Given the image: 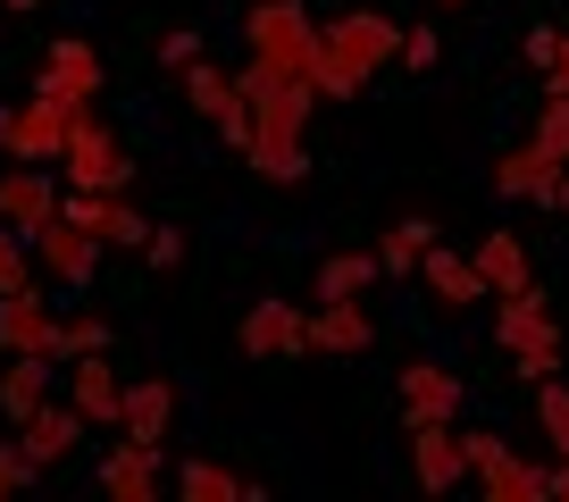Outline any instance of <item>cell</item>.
Masks as SVG:
<instances>
[{
	"instance_id": "1",
	"label": "cell",
	"mask_w": 569,
	"mask_h": 502,
	"mask_svg": "<svg viewBox=\"0 0 569 502\" xmlns=\"http://www.w3.org/2000/svg\"><path fill=\"white\" fill-rule=\"evenodd\" d=\"M386 59H402V26L386 9H343L336 26H319V92H336V101H360V84Z\"/></svg>"
},
{
	"instance_id": "2",
	"label": "cell",
	"mask_w": 569,
	"mask_h": 502,
	"mask_svg": "<svg viewBox=\"0 0 569 502\" xmlns=\"http://www.w3.org/2000/svg\"><path fill=\"white\" fill-rule=\"evenodd\" d=\"M243 42L260 68L293 76V84H319V18H310L302 0H260L243 18Z\"/></svg>"
},
{
	"instance_id": "3",
	"label": "cell",
	"mask_w": 569,
	"mask_h": 502,
	"mask_svg": "<svg viewBox=\"0 0 569 502\" xmlns=\"http://www.w3.org/2000/svg\"><path fill=\"white\" fill-rule=\"evenodd\" d=\"M243 101H251V134H268V143H302L310 134V109H319V84H293V76L260 68V59H243Z\"/></svg>"
},
{
	"instance_id": "4",
	"label": "cell",
	"mask_w": 569,
	"mask_h": 502,
	"mask_svg": "<svg viewBox=\"0 0 569 502\" xmlns=\"http://www.w3.org/2000/svg\"><path fill=\"white\" fill-rule=\"evenodd\" d=\"M59 177H68V193H126V184H134V160H126L118 126H101V109H84V118L68 126Z\"/></svg>"
},
{
	"instance_id": "5",
	"label": "cell",
	"mask_w": 569,
	"mask_h": 502,
	"mask_svg": "<svg viewBox=\"0 0 569 502\" xmlns=\"http://www.w3.org/2000/svg\"><path fill=\"white\" fill-rule=\"evenodd\" d=\"M68 109L51 101V92H34V101H18V109H0V151L9 160H34V168H59L68 160Z\"/></svg>"
},
{
	"instance_id": "6",
	"label": "cell",
	"mask_w": 569,
	"mask_h": 502,
	"mask_svg": "<svg viewBox=\"0 0 569 502\" xmlns=\"http://www.w3.org/2000/svg\"><path fill=\"white\" fill-rule=\"evenodd\" d=\"M26 243H34L42 277H51V285H68V293H92V269H101V251H109L101 234H84L68 210H59V218H42V227L26 234Z\"/></svg>"
},
{
	"instance_id": "7",
	"label": "cell",
	"mask_w": 569,
	"mask_h": 502,
	"mask_svg": "<svg viewBox=\"0 0 569 502\" xmlns=\"http://www.w3.org/2000/svg\"><path fill=\"white\" fill-rule=\"evenodd\" d=\"M34 92H51L68 118H84V109L101 101V51H92L84 34H59L51 51H42V68H34Z\"/></svg>"
},
{
	"instance_id": "8",
	"label": "cell",
	"mask_w": 569,
	"mask_h": 502,
	"mask_svg": "<svg viewBox=\"0 0 569 502\" xmlns=\"http://www.w3.org/2000/svg\"><path fill=\"white\" fill-rule=\"evenodd\" d=\"M469 478H478L495 502H545V494H552V469L519 461L502 435H469Z\"/></svg>"
},
{
	"instance_id": "9",
	"label": "cell",
	"mask_w": 569,
	"mask_h": 502,
	"mask_svg": "<svg viewBox=\"0 0 569 502\" xmlns=\"http://www.w3.org/2000/svg\"><path fill=\"white\" fill-rule=\"evenodd\" d=\"M410 469H419L427 494H445V485L469 478V435L452 419H410Z\"/></svg>"
},
{
	"instance_id": "10",
	"label": "cell",
	"mask_w": 569,
	"mask_h": 502,
	"mask_svg": "<svg viewBox=\"0 0 569 502\" xmlns=\"http://www.w3.org/2000/svg\"><path fill=\"white\" fill-rule=\"evenodd\" d=\"M0 352L18 360V352H59V310L42 285L26 293H0Z\"/></svg>"
},
{
	"instance_id": "11",
	"label": "cell",
	"mask_w": 569,
	"mask_h": 502,
	"mask_svg": "<svg viewBox=\"0 0 569 502\" xmlns=\"http://www.w3.org/2000/svg\"><path fill=\"white\" fill-rule=\"evenodd\" d=\"M59 177L51 168H34V160H18L9 177H0V227H18V234H34L42 218H59Z\"/></svg>"
},
{
	"instance_id": "12",
	"label": "cell",
	"mask_w": 569,
	"mask_h": 502,
	"mask_svg": "<svg viewBox=\"0 0 569 502\" xmlns=\"http://www.w3.org/2000/svg\"><path fill=\"white\" fill-rule=\"evenodd\" d=\"M243 352H251V360H293V352H310V310H293V302H251V310H243Z\"/></svg>"
},
{
	"instance_id": "13",
	"label": "cell",
	"mask_w": 569,
	"mask_h": 502,
	"mask_svg": "<svg viewBox=\"0 0 569 502\" xmlns=\"http://www.w3.org/2000/svg\"><path fill=\"white\" fill-rule=\"evenodd\" d=\"M68 402L92 419V428H118V419H126V376L109 369V352L68 360Z\"/></svg>"
},
{
	"instance_id": "14",
	"label": "cell",
	"mask_w": 569,
	"mask_h": 502,
	"mask_svg": "<svg viewBox=\"0 0 569 502\" xmlns=\"http://www.w3.org/2000/svg\"><path fill=\"white\" fill-rule=\"evenodd\" d=\"M59 369H68L59 352H18L9 369H0V419H9V428H26V419L51 402V376H59Z\"/></svg>"
},
{
	"instance_id": "15",
	"label": "cell",
	"mask_w": 569,
	"mask_h": 502,
	"mask_svg": "<svg viewBox=\"0 0 569 502\" xmlns=\"http://www.w3.org/2000/svg\"><path fill=\"white\" fill-rule=\"evenodd\" d=\"M92 478H101V494H118V502H160V452L134 444V435H118Z\"/></svg>"
},
{
	"instance_id": "16",
	"label": "cell",
	"mask_w": 569,
	"mask_h": 502,
	"mask_svg": "<svg viewBox=\"0 0 569 502\" xmlns=\"http://www.w3.org/2000/svg\"><path fill=\"white\" fill-rule=\"evenodd\" d=\"M168 428H177V385H168V376H134V385H126V419H118V435H134V444L160 452V444H168Z\"/></svg>"
},
{
	"instance_id": "17",
	"label": "cell",
	"mask_w": 569,
	"mask_h": 502,
	"mask_svg": "<svg viewBox=\"0 0 569 502\" xmlns=\"http://www.w3.org/2000/svg\"><path fill=\"white\" fill-rule=\"evenodd\" d=\"M84 428H92V419L76 411V402H42V411H34V419L18 428V444L34 452V469H59V461H68L76 444H84Z\"/></svg>"
},
{
	"instance_id": "18",
	"label": "cell",
	"mask_w": 569,
	"mask_h": 502,
	"mask_svg": "<svg viewBox=\"0 0 569 502\" xmlns=\"http://www.w3.org/2000/svg\"><path fill=\"white\" fill-rule=\"evenodd\" d=\"M561 177H569V168L552 160L545 143H519V151H502V160H495V184H502V193H519V201H545V210L561 201Z\"/></svg>"
},
{
	"instance_id": "19",
	"label": "cell",
	"mask_w": 569,
	"mask_h": 502,
	"mask_svg": "<svg viewBox=\"0 0 569 502\" xmlns=\"http://www.w3.org/2000/svg\"><path fill=\"white\" fill-rule=\"evenodd\" d=\"M419 277H427V293H436V310H478V302H495L486 293V277H478V260H461V251H427L419 260Z\"/></svg>"
},
{
	"instance_id": "20",
	"label": "cell",
	"mask_w": 569,
	"mask_h": 502,
	"mask_svg": "<svg viewBox=\"0 0 569 502\" xmlns=\"http://www.w3.org/2000/svg\"><path fill=\"white\" fill-rule=\"evenodd\" d=\"M410 419H461V376L436 369V360H410L402 369V428Z\"/></svg>"
},
{
	"instance_id": "21",
	"label": "cell",
	"mask_w": 569,
	"mask_h": 502,
	"mask_svg": "<svg viewBox=\"0 0 569 502\" xmlns=\"http://www.w3.org/2000/svg\"><path fill=\"white\" fill-rule=\"evenodd\" d=\"M478 277H486V293H519V285H536V269H528V243H519L511 227H495V234H478Z\"/></svg>"
},
{
	"instance_id": "22",
	"label": "cell",
	"mask_w": 569,
	"mask_h": 502,
	"mask_svg": "<svg viewBox=\"0 0 569 502\" xmlns=\"http://www.w3.org/2000/svg\"><path fill=\"white\" fill-rule=\"evenodd\" d=\"M377 343V319L360 302H319L310 310V352H369Z\"/></svg>"
},
{
	"instance_id": "23",
	"label": "cell",
	"mask_w": 569,
	"mask_h": 502,
	"mask_svg": "<svg viewBox=\"0 0 569 502\" xmlns=\"http://www.w3.org/2000/svg\"><path fill=\"white\" fill-rule=\"evenodd\" d=\"M552 319V293L545 285H519V293H495V343H519V335H545Z\"/></svg>"
},
{
	"instance_id": "24",
	"label": "cell",
	"mask_w": 569,
	"mask_h": 502,
	"mask_svg": "<svg viewBox=\"0 0 569 502\" xmlns=\"http://www.w3.org/2000/svg\"><path fill=\"white\" fill-rule=\"evenodd\" d=\"M377 277H386L377 251H327V260H319V302H360Z\"/></svg>"
},
{
	"instance_id": "25",
	"label": "cell",
	"mask_w": 569,
	"mask_h": 502,
	"mask_svg": "<svg viewBox=\"0 0 569 502\" xmlns=\"http://www.w3.org/2000/svg\"><path fill=\"white\" fill-rule=\"evenodd\" d=\"M177 494L184 502H260L268 485L260 478H234V469H218V461H184L177 469Z\"/></svg>"
},
{
	"instance_id": "26",
	"label": "cell",
	"mask_w": 569,
	"mask_h": 502,
	"mask_svg": "<svg viewBox=\"0 0 569 502\" xmlns=\"http://www.w3.org/2000/svg\"><path fill=\"white\" fill-rule=\"evenodd\" d=\"M243 160H251V177H268V184H302L310 177V143H268V134H251Z\"/></svg>"
},
{
	"instance_id": "27",
	"label": "cell",
	"mask_w": 569,
	"mask_h": 502,
	"mask_svg": "<svg viewBox=\"0 0 569 502\" xmlns=\"http://www.w3.org/2000/svg\"><path fill=\"white\" fill-rule=\"evenodd\" d=\"M427 251H436V227H427V218H402V227L377 243V260H386V277H410Z\"/></svg>"
},
{
	"instance_id": "28",
	"label": "cell",
	"mask_w": 569,
	"mask_h": 502,
	"mask_svg": "<svg viewBox=\"0 0 569 502\" xmlns=\"http://www.w3.org/2000/svg\"><path fill=\"white\" fill-rule=\"evenodd\" d=\"M502 352H511V376L545 385V376H561V327H545V335H519V343H502Z\"/></svg>"
},
{
	"instance_id": "29",
	"label": "cell",
	"mask_w": 569,
	"mask_h": 502,
	"mask_svg": "<svg viewBox=\"0 0 569 502\" xmlns=\"http://www.w3.org/2000/svg\"><path fill=\"white\" fill-rule=\"evenodd\" d=\"M26 285H42V260L18 227H0V293H26Z\"/></svg>"
},
{
	"instance_id": "30",
	"label": "cell",
	"mask_w": 569,
	"mask_h": 502,
	"mask_svg": "<svg viewBox=\"0 0 569 502\" xmlns=\"http://www.w3.org/2000/svg\"><path fill=\"white\" fill-rule=\"evenodd\" d=\"M536 428H545L552 452L569 461V385H561V376H545V385H536Z\"/></svg>"
},
{
	"instance_id": "31",
	"label": "cell",
	"mask_w": 569,
	"mask_h": 502,
	"mask_svg": "<svg viewBox=\"0 0 569 502\" xmlns=\"http://www.w3.org/2000/svg\"><path fill=\"white\" fill-rule=\"evenodd\" d=\"M84 352H109V319H59V360H84Z\"/></svg>"
},
{
	"instance_id": "32",
	"label": "cell",
	"mask_w": 569,
	"mask_h": 502,
	"mask_svg": "<svg viewBox=\"0 0 569 502\" xmlns=\"http://www.w3.org/2000/svg\"><path fill=\"white\" fill-rule=\"evenodd\" d=\"M536 143L569 168V92H545V118H536Z\"/></svg>"
},
{
	"instance_id": "33",
	"label": "cell",
	"mask_w": 569,
	"mask_h": 502,
	"mask_svg": "<svg viewBox=\"0 0 569 502\" xmlns=\"http://www.w3.org/2000/svg\"><path fill=\"white\" fill-rule=\"evenodd\" d=\"M34 478H42V469H34V452H26V444H0V502H9V494H26Z\"/></svg>"
},
{
	"instance_id": "34",
	"label": "cell",
	"mask_w": 569,
	"mask_h": 502,
	"mask_svg": "<svg viewBox=\"0 0 569 502\" xmlns=\"http://www.w3.org/2000/svg\"><path fill=\"white\" fill-rule=\"evenodd\" d=\"M436 59H445V42H436V34H427V26H419V34H410V26H402V68H436Z\"/></svg>"
},
{
	"instance_id": "35",
	"label": "cell",
	"mask_w": 569,
	"mask_h": 502,
	"mask_svg": "<svg viewBox=\"0 0 569 502\" xmlns=\"http://www.w3.org/2000/svg\"><path fill=\"white\" fill-rule=\"evenodd\" d=\"M142 260H151V269H177V260H184V234H177V227H151V243H142Z\"/></svg>"
},
{
	"instance_id": "36",
	"label": "cell",
	"mask_w": 569,
	"mask_h": 502,
	"mask_svg": "<svg viewBox=\"0 0 569 502\" xmlns=\"http://www.w3.org/2000/svg\"><path fill=\"white\" fill-rule=\"evenodd\" d=\"M519 51H528V68L552 76V59H561V34H552V26H528V42H519Z\"/></svg>"
},
{
	"instance_id": "37",
	"label": "cell",
	"mask_w": 569,
	"mask_h": 502,
	"mask_svg": "<svg viewBox=\"0 0 569 502\" xmlns=\"http://www.w3.org/2000/svg\"><path fill=\"white\" fill-rule=\"evenodd\" d=\"M160 59H168V68H193V59H201V34H184V26H177V34H160Z\"/></svg>"
},
{
	"instance_id": "38",
	"label": "cell",
	"mask_w": 569,
	"mask_h": 502,
	"mask_svg": "<svg viewBox=\"0 0 569 502\" xmlns=\"http://www.w3.org/2000/svg\"><path fill=\"white\" fill-rule=\"evenodd\" d=\"M545 92H569V34H561V59H552V76H545Z\"/></svg>"
},
{
	"instance_id": "39",
	"label": "cell",
	"mask_w": 569,
	"mask_h": 502,
	"mask_svg": "<svg viewBox=\"0 0 569 502\" xmlns=\"http://www.w3.org/2000/svg\"><path fill=\"white\" fill-rule=\"evenodd\" d=\"M552 494H561V502H569V461H552Z\"/></svg>"
},
{
	"instance_id": "40",
	"label": "cell",
	"mask_w": 569,
	"mask_h": 502,
	"mask_svg": "<svg viewBox=\"0 0 569 502\" xmlns=\"http://www.w3.org/2000/svg\"><path fill=\"white\" fill-rule=\"evenodd\" d=\"M552 210H569V177H561V201H552Z\"/></svg>"
},
{
	"instance_id": "41",
	"label": "cell",
	"mask_w": 569,
	"mask_h": 502,
	"mask_svg": "<svg viewBox=\"0 0 569 502\" xmlns=\"http://www.w3.org/2000/svg\"><path fill=\"white\" fill-rule=\"evenodd\" d=\"M9 9H34V0H9Z\"/></svg>"
},
{
	"instance_id": "42",
	"label": "cell",
	"mask_w": 569,
	"mask_h": 502,
	"mask_svg": "<svg viewBox=\"0 0 569 502\" xmlns=\"http://www.w3.org/2000/svg\"><path fill=\"white\" fill-rule=\"evenodd\" d=\"M452 9H461V0H452Z\"/></svg>"
}]
</instances>
